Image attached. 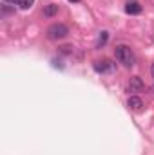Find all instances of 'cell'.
<instances>
[{
    "label": "cell",
    "mask_w": 154,
    "mask_h": 155,
    "mask_svg": "<svg viewBox=\"0 0 154 155\" xmlns=\"http://www.w3.org/2000/svg\"><path fill=\"white\" fill-rule=\"evenodd\" d=\"M93 69L98 74H111L114 71V63H111V60H107V58H102V60H96L93 63Z\"/></svg>",
    "instance_id": "obj_3"
},
{
    "label": "cell",
    "mask_w": 154,
    "mask_h": 155,
    "mask_svg": "<svg viewBox=\"0 0 154 155\" xmlns=\"http://www.w3.org/2000/svg\"><path fill=\"white\" fill-rule=\"evenodd\" d=\"M152 90H154V88H152Z\"/></svg>",
    "instance_id": "obj_14"
},
{
    "label": "cell",
    "mask_w": 154,
    "mask_h": 155,
    "mask_svg": "<svg viewBox=\"0 0 154 155\" xmlns=\"http://www.w3.org/2000/svg\"><path fill=\"white\" fill-rule=\"evenodd\" d=\"M114 56H116V60L123 65V67H132L134 65V54H132V51H131V47L129 45H116V49H114Z\"/></svg>",
    "instance_id": "obj_1"
},
{
    "label": "cell",
    "mask_w": 154,
    "mask_h": 155,
    "mask_svg": "<svg viewBox=\"0 0 154 155\" xmlns=\"http://www.w3.org/2000/svg\"><path fill=\"white\" fill-rule=\"evenodd\" d=\"M5 4H18V0H4Z\"/></svg>",
    "instance_id": "obj_11"
},
{
    "label": "cell",
    "mask_w": 154,
    "mask_h": 155,
    "mask_svg": "<svg viewBox=\"0 0 154 155\" xmlns=\"http://www.w3.org/2000/svg\"><path fill=\"white\" fill-rule=\"evenodd\" d=\"M107 40H109V33H107V31H102L100 36H98V41H96V49H102V47L107 43Z\"/></svg>",
    "instance_id": "obj_8"
},
{
    "label": "cell",
    "mask_w": 154,
    "mask_h": 155,
    "mask_svg": "<svg viewBox=\"0 0 154 155\" xmlns=\"http://www.w3.org/2000/svg\"><path fill=\"white\" fill-rule=\"evenodd\" d=\"M127 107H129L131 110H134V112H140V110L143 108V101H142L138 96H131V97L127 99Z\"/></svg>",
    "instance_id": "obj_6"
},
{
    "label": "cell",
    "mask_w": 154,
    "mask_h": 155,
    "mask_svg": "<svg viewBox=\"0 0 154 155\" xmlns=\"http://www.w3.org/2000/svg\"><path fill=\"white\" fill-rule=\"evenodd\" d=\"M125 13H127V15H140V13H142V5H140V2H136V0H129V2L125 4Z\"/></svg>",
    "instance_id": "obj_5"
},
{
    "label": "cell",
    "mask_w": 154,
    "mask_h": 155,
    "mask_svg": "<svg viewBox=\"0 0 154 155\" xmlns=\"http://www.w3.org/2000/svg\"><path fill=\"white\" fill-rule=\"evenodd\" d=\"M143 88H145V83L142 81L140 76H132L129 79V85H127V90L129 92H142Z\"/></svg>",
    "instance_id": "obj_4"
},
{
    "label": "cell",
    "mask_w": 154,
    "mask_h": 155,
    "mask_svg": "<svg viewBox=\"0 0 154 155\" xmlns=\"http://www.w3.org/2000/svg\"><path fill=\"white\" fill-rule=\"evenodd\" d=\"M151 74H152V78H154V63H152V67H151Z\"/></svg>",
    "instance_id": "obj_12"
},
{
    "label": "cell",
    "mask_w": 154,
    "mask_h": 155,
    "mask_svg": "<svg viewBox=\"0 0 154 155\" xmlns=\"http://www.w3.org/2000/svg\"><path fill=\"white\" fill-rule=\"evenodd\" d=\"M45 35H47L49 40H62V38H65V36L69 35V27L64 25V24H53V25L47 27Z\"/></svg>",
    "instance_id": "obj_2"
},
{
    "label": "cell",
    "mask_w": 154,
    "mask_h": 155,
    "mask_svg": "<svg viewBox=\"0 0 154 155\" xmlns=\"http://www.w3.org/2000/svg\"><path fill=\"white\" fill-rule=\"evenodd\" d=\"M56 13H58V5H56V4H47V5L44 7V16H45V18H53Z\"/></svg>",
    "instance_id": "obj_7"
},
{
    "label": "cell",
    "mask_w": 154,
    "mask_h": 155,
    "mask_svg": "<svg viewBox=\"0 0 154 155\" xmlns=\"http://www.w3.org/2000/svg\"><path fill=\"white\" fill-rule=\"evenodd\" d=\"M33 4H35V0H18V7H20V9H24V11L31 9V7H33Z\"/></svg>",
    "instance_id": "obj_9"
},
{
    "label": "cell",
    "mask_w": 154,
    "mask_h": 155,
    "mask_svg": "<svg viewBox=\"0 0 154 155\" xmlns=\"http://www.w3.org/2000/svg\"><path fill=\"white\" fill-rule=\"evenodd\" d=\"M69 2H75V4H76V2H80V0H69Z\"/></svg>",
    "instance_id": "obj_13"
},
{
    "label": "cell",
    "mask_w": 154,
    "mask_h": 155,
    "mask_svg": "<svg viewBox=\"0 0 154 155\" xmlns=\"http://www.w3.org/2000/svg\"><path fill=\"white\" fill-rule=\"evenodd\" d=\"M73 45H64V47H60V52L62 54H73Z\"/></svg>",
    "instance_id": "obj_10"
}]
</instances>
